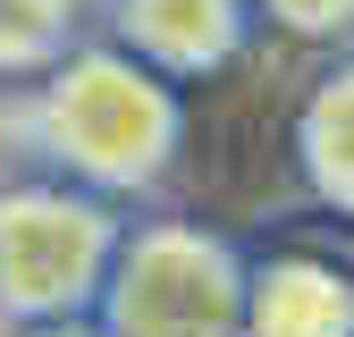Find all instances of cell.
Here are the masks:
<instances>
[{
  "label": "cell",
  "instance_id": "cell-1",
  "mask_svg": "<svg viewBox=\"0 0 354 337\" xmlns=\"http://www.w3.org/2000/svg\"><path fill=\"white\" fill-rule=\"evenodd\" d=\"M17 135L42 177H68L102 202H152L186 160V84L152 76L118 42H76L17 102Z\"/></svg>",
  "mask_w": 354,
  "mask_h": 337
},
{
  "label": "cell",
  "instance_id": "cell-2",
  "mask_svg": "<svg viewBox=\"0 0 354 337\" xmlns=\"http://www.w3.org/2000/svg\"><path fill=\"white\" fill-rule=\"evenodd\" d=\"M127 244V211L68 177H9L0 186V329L93 320L110 262Z\"/></svg>",
  "mask_w": 354,
  "mask_h": 337
},
{
  "label": "cell",
  "instance_id": "cell-3",
  "mask_svg": "<svg viewBox=\"0 0 354 337\" xmlns=\"http://www.w3.org/2000/svg\"><path fill=\"white\" fill-rule=\"evenodd\" d=\"M245 262L253 253L236 236L186 211L127 220L93 320L110 337H245Z\"/></svg>",
  "mask_w": 354,
  "mask_h": 337
},
{
  "label": "cell",
  "instance_id": "cell-4",
  "mask_svg": "<svg viewBox=\"0 0 354 337\" xmlns=\"http://www.w3.org/2000/svg\"><path fill=\"white\" fill-rule=\"evenodd\" d=\"M102 42H118L127 59H144L169 84H203L219 68L245 59L253 42V0H102Z\"/></svg>",
  "mask_w": 354,
  "mask_h": 337
},
{
  "label": "cell",
  "instance_id": "cell-5",
  "mask_svg": "<svg viewBox=\"0 0 354 337\" xmlns=\"http://www.w3.org/2000/svg\"><path fill=\"white\" fill-rule=\"evenodd\" d=\"M245 337H354V270L337 253H253L245 262Z\"/></svg>",
  "mask_w": 354,
  "mask_h": 337
},
{
  "label": "cell",
  "instance_id": "cell-6",
  "mask_svg": "<svg viewBox=\"0 0 354 337\" xmlns=\"http://www.w3.org/2000/svg\"><path fill=\"white\" fill-rule=\"evenodd\" d=\"M287 160H295V186L313 194L329 220H354V51L321 59L313 84L295 93Z\"/></svg>",
  "mask_w": 354,
  "mask_h": 337
},
{
  "label": "cell",
  "instance_id": "cell-7",
  "mask_svg": "<svg viewBox=\"0 0 354 337\" xmlns=\"http://www.w3.org/2000/svg\"><path fill=\"white\" fill-rule=\"evenodd\" d=\"M84 0H0V84H34L76 51Z\"/></svg>",
  "mask_w": 354,
  "mask_h": 337
},
{
  "label": "cell",
  "instance_id": "cell-8",
  "mask_svg": "<svg viewBox=\"0 0 354 337\" xmlns=\"http://www.w3.org/2000/svg\"><path fill=\"white\" fill-rule=\"evenodd\" d=\"M253 17L270 26V34H287V42H304V51H346L354 42V0H253Z\"/></svg>",
  "mask_w": 354,
  "mask_h": 337
},
{
  "label": "cell",
  "instance_id": "cell-9",
  "mask_svg": "<svg viewBox=\"0 0 354 337\" xmlns=\"http://www.w3.org/2000/svg\"><path fill=\"white\" fill-rule=\"evenodd\" d=\"M9 337H110L102 320H42V329H9Z\"/></svg>",
  "mask_w": 354,
  "mask_h": 337
}]
</instances>
